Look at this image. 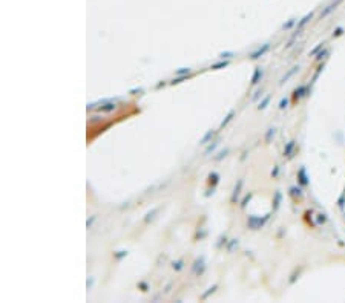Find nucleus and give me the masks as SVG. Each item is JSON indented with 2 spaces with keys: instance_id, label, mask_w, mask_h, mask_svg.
Wrapping results in <instances>:
<instances>
[{
  "instance_id": "f257e3e1",
  "label": "nucleus",
  "mask_w": 345,
  "mask_h": 303,
  "mask_svg": "<svg viewBox=\"0 0 345 303\" xmlns=\"http://www.w3.org/2000/svg\"><path fill=\"white\" fill-rule=\"evenodd\" d=\"M262 224H264V221H261V219H258V218H250V219H249V225H250L252 228H261Z\"/></svg>"
},
{
  "instance_id": "f03ea898",
  "label": "nucleus",
  "mask_w": 345,
  "mask_h": 303,
  "mask_svg": "<svg viewBox=\"0 0 345 303\" xmlns=\"http://www.w3.org/2000/svg\"><path fill=\"white\" fill-rule=\"evenodd\" d=\"M267 49H268V44H264L262 48H259L256 52H253V54H252V58H253V60L259 58L261 55H264V54H265V51H267Z\"/></svg>"
},
{
  "instance_id": "7ed1b4c3",
  "label": "nucleus",
  "mask_w": 345,
  "mask_h": 303,
  "mask_svg": "<svg viewBox=\"0 0 345 303\" xmlns=\"http://www.w3.org/2000/svg\"><path fill=\"white\" fill-rule=\"evenodd\" d=\"M262 77V71L258 67L256 71H255V74H253V78H252V84H256L258 81H259V78Z\"/></svg>"
},
{
  "instance_id": "20e7f679",
  "label": "nucleus",
  "mask_w": 345,
  "mask_h": 303,
  "mask_svg": "<svg viewBox=\"0 0 345 303\" xmlns=\"http://www.w3.org/2000/svg\"><path fill=\"white\" fill-rule=\"evenodd\" d=\"M296 71H298V66H294V67H291V69H290V71H288V72H287V74H285V75H284V77H282V80H281V83H284V81H287V80H288V78H290V77H291V75H293V74H294V72H296Z\"/></svg>"
},
{
  "instance_id": "39448f33",
  "label": "nucleus",
  "mask_w": 345,
  "mask_h": 303,
  "mask_svg": "<svg viewBox=\"0 0 345 303\" xmlns=\"http://www.w3.org/2000/svg\"><path fill=\"white\" fill-rule=\"evenodd\" d=\"M241 185H242V181H239V182H238V187L235 189V193H233V196H232V201H233V202L236 201V198H238V195H239V189H241Z\"/></svg>"
},
{
  "instance_id": "423d86ee",
  "label": "nucleus",
  "mask_w": 345,
  "mask_h": 303,
  "mask_svg": "<svg viewBox=\"0 0 345 303\" xmlns=\"http://www.w3.org/2000/svg\"><path fill=\"white\" fill-rule=\"evenodd\" d=\"M233 115H235V112H230V113L227 115V118H226V120H224L223 123H221V127H224V126H226V124H227V123H229V121H230L232 118H233Z\"/></svg>"
},
{
  "instance_id": "0eeeda50",
  "label": "nucleus",
  "mask_w": 345,
  "mask_h": 303,
  "mask_svg": "<svg viewBox=\"0 0 345 303\" xmlns=\"http://www.w3.org/2000/svg\"><path fill=\"white\" fill-rule=\"evenodd\" d=\"M310 18H311V14H308V15H305V17H304V18H302V20H301V23H299V25H298V28H302V26H304V25H305V23H307V21H308V20H310Z\"/></svg>"
},
{
  "instance_id": "6e6552de",
  "label": "nucleus",
  "mask_w": 345,
  "mask_h": 303,
  "mask_svg": "<svg viewBox=\"0 0 345 303\" xmlns=\"http://www.w3.org/2000/svg\"><path fill=\"white\" fill-rule=\"evenodd\" d=\"M293 146H294V141H290V143H288V146H287V149H285V152H284V155H290V152H291Z\"/></svg>"
},
{
  "instance_id": "1a4fd4ad",
  "label": "nucleus",
  "mask_w": 345,
  "mask_h": 303,
  "mask_svg": "<svg viewBox=\"0 0 345 303\" xmlns=\"http://www.w3.org/2000/svg\"><path fill=\"white\" fill-rule=\"evenodd\" d=\"M305 90V87H299V89H296V92H294V98H299V97H302V92Z\"/></svg>"
},
{
  "instance_id": "9d476101",
  "label": "nucleus",
  "mask_w": 345,
  "mask_h": 303,
  "mask_svg": "<svg viewBox=\"0 0 345 303\" xmlns=\"http://www.w3.org/2000/svg\"><path fill=\"white\" fill-rule=\"evenodd\" d=\"M226 66H227V61H221V63H218V64H213L212 69H219V67H226Z\"/></svg>"
},
{
  "instance_id": "9b49d317",
  "label": "nucleus",
  "mask_w": 345,
  "mask_h": 303,
  "mask_svg": "<svg viewBox=\"0 0 345 303\" xmlns=\"http://www.w3.org/2000/svg\"><path fill=\"white\" fill-rule=\"evenodd\" d=\"M212 135H213V132H212V130H210V132H207V135H206V136L201 139V144H206V143H207V139H209Z\"/></svg>"
},
{
  "instance_id": "f8f14e48",
  "label": "nucleus",
  "mask_w": 345,
  "mask_h": 303,
  "mask_svg": "<svg viewBox=\"0 0 345 303\" xmlns=\"http://www.w3.org/2000/svg\"><path fill=\"white\" fill-rule=\"evenodd\" d=\"M275 135V129H268V132H267V136H265V139L267 141H270V138H272Z\"/></svg>"
},
{
  "instance_id": "ddd939ff",
  "label": "nucleus",
  "mask_w": 345,
  "mask_h": 303,
  "mask_svg": "<svg viewBox=\"0 0 345 303\" xmlns=\"http://www.w3.org/2000/svg\"><path fill=\"white\" fill-rule=\"evenodd\" d=\"M268 101H270V97L264 98V101H262V103H261V104H259L258 107H259V109H265V106H267V103H268Z\"/></svg>"
},
{
  "instance_id": "4468645a",
  "label": "nucleus",
  "mask_w": 345,
  "mask_h": 303,
  "mask_svg": "<svg viewBox=\"0 0 345 303\" xmlns=\"http://www.w3.org/2000/svg\"><path fill=\"white\" fill-rule=\"evenodd\" d=\"M178 75H184V74H189V67H181L180 71L177 72Z\"/></svg>"
},
{
  "instance_id": "2eb2a0df",
  "label": "nucleus",
  "mask_w": 345,
  "mask_h": 303,
  "mask_svg": "<svg viewBox=\"0 0 345 303\" xmlns=\"http://www.w3.org/2000/svg\"><path fill=\"white\" fill-rule=\"evenodd\" d=\"M184 78H186V77H184V75H181L180 78H177V80H174V81H172V84H178V83H181Z\"/></svg>"
},
{
  "instance_id": "dca6fc26",
  "label": "nucleus",
  "mask_w": 345,
  "mask_h": 303,
  "mask_svg": "<svg viewBox=\"0 0 345 303\" xmlns=\"http://www.w3.org/2000/svg\"><path fill=\"white\" fill-rule=\"evenodd\" d=\"M287 103H288L287 100H281V103H279V107H281V109H284V107L287 106Z\"/></svg>"
},
{
  "instance_id": "f3484780",
  "label": "nucleus",
  "mask_w": 345,
  "mask_h": 303,
  "mask_svg": "<svg viewBox=\"0 0 345 303\" xmlns=\"http://www.w3.org/2000/svg\"><path fill=\"white\" fill-rule=\"evenodd\" d=\"M226 153H227V150H224V152H221V153H219V156H218L216 159H221V158H223V156H226Z\"/></svg>"
},
{
  "instance_id": "a211bd4d",
  "label": "nucleus",
  "mask_w": 345,
  "mask_h": 303,
  "mask_svg": "<svg viewBox=\"0 0 345 303\" xmlns=\"http://www.w3.org/2000/svg\"><path fill=\"white\" fill-rule=\"evenodd\" d=\"M229 55H232V54H230V52H227V54H221V57H223V58H224V57H229Z\"/></svg>"
}]
</instances>
